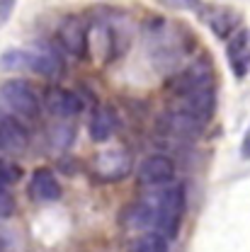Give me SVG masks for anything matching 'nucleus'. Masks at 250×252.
I'll use <instances>...</instances> for the list:
<instances>
[{"label":"nucleus","mask_w":250,"mask_h":252,"mask_svg":"<svg viewBox=\"0 0 250 252\" xmlns=\"http://www.w3.org/2000/svg\"><path fill=\"white\" fill-rule=\"evenodd\" d=\"M182 216H185V189L180 185H168L153 189L148 196L131 204L126 209L124 223L143 233H158L168 240L178 235Z\"/></svg>","instance_id":"obj_1"},{"label":"nucleus","mask_w":250,"mask_h":252,"mask_svg":"<svg viewBox=\"0 0 250 252\" xmlns=\"http://www.w3.org/2000/svg\"><path fill=\"white\" fill-rule=\"evenodd\" d=\"M0 70H32L36 75L54 78L61 73V59L46 46L10 49L0 56Z\"/></svg>","instance_id":"obj_2"},{"label":"nucleus","mask_w":250,"mask_h":252,"mask_svg":"<svg viewBox=\"0 0 250 252\" xmlns=\"http://www.w3.org/2000/svg\"><path fill=\"white\" fill-rule=\"evenodd\" d=\"M0 104L7 107L12 114L17 117H25L32 119L39 114V97L32 90L30 83L25 80H10V83H2L0 85Z\"/></svg>","instance_id":"obj_3"},{"label":"nucleus","mask_w":250,"mask_h":252,"mask_svg":"<svg viewBox=\"0 0 250 252\" xmlns=\"http://www.w3.org/2000/svg\"><path fill=\"white\" fill-rule=\"evenodd\" d=\"M168 88H170V93L178 97V102L194 93H202V90L214 88V83H212V63H207V61L192 63L189 68L180 70V73L168 83Z\"/></svg>","instance_id":"obj_4"},{"label":"nucleus","mask_w":250,"mask_h":252,"mask_svg":"<svg viewBox=\"0 0 250 252\" xmlns=\"http://www.w3.org/2000/svg\"><path fill=\"white\" fill-rule=\"evenodd\" d=\"M129 170H131V156L124 148L102 151L93 160V175L100 182H117V180L129 175Z\"/></svg>","instance_id":"obj_5"},{"label":"nucleus","mask_w":250,"mask_h":252,"mask_svg":"<svg viewBox=\"0 0 250 252\" xmlns=\"http://www.w3.org/2000/svg\"><path fill=\"white\" fill-rule=\"evenodd\" d=\"M173 177H175V165L168 156H148L139 165V172H136L139 185L151 189L168 187Z\"/></svg>","instance_id":"obj_6"},{"label":"nucleus","mask_w":250,"mask_h":252,"mask_svg":"<svg viewBox=\"0 0 250 252\" xmlns=\"http://www.w3.org/2000/svg\"><path fill=\"white\" fill-rule=\"evenodd\" d=\"M158 128L173 138H185L192 141L204 131V122H199L197 117H192L182 109H168L160 119H158Z\"/></svg>","instance_id":"obj_7"},{"label":"nucleus","mask_w":250,"mask_h":252,"mask_svg":"<svg viewBox=\"0 0 250 252\" xmlns=\"http://www.w3.org/2000/svg\"><path fill=\"white\" fill-rule=\"evenodd\" d=\"M226 59L238 80L250 73V30H238L226 44Z\"/></svg>","instance_id":"obj_8"},{"label":"nucleus","mask_w":250,"mask_h":252,"mask_svg":"<svg viewBox=\"0 0 250 252\" xmlns=\"http://www.w3.org/2000/svg\"><path fill=\"white\" fill-rule=\"evenodd\" d=\"M88 25L83 22V17H68L59 27V41L63 44V49L75 56L83 59L88 54Z\"/></svg>","instance_id":"obj_9"},{"label":"nucleus","mask_w":250,"mask_h":252,"mask_svg":"<svg viewBox=\"0 0 250 252\" xmlns=\"http://www.w3.org/2000/svg\"><path fill=\"white\" fill-rule=\"evenodd\" d=\"M63 194L61 185L56 180V175L49 167H39L34 170L30 177V196L39 204H49V201H59Z\"/></svg>","instance_id":"obj_10"},{"label":"nucleus","mask_w":250,"mask_h":252,"mask_svg":"<svg viewBox=\"0 0 250 252\" xmlns=\"http://www.w3.org/2000/svg\"><path fill=\"white\" fill-rule=\"evenodd\" d=\"M30 146V133L27 128L15 122L12 117H0V151L17 156Z\"/></svg>","instance_id":"obj_11"},{"label":"nucleus","mask_w":250,"mask_h":252,"mask_svg":"<svg viewBox=\"0 0 250 252\" xmlns=\"http://www.w3.org/2000/svg\"><path fill=\"white\" fill-rule=\"evenodd\" d=\"M46 107H49V112H51V114L68 119V117L80 114V109H83V99L73 93V90L51 88V90L46 93Z\"/></svg>","instance_id":"obj_12"},{"label":"nucleus","mask_w":250,"mask_h":252,"mask_svg":"<svg viewBox=\"0 0 250 252\" xmlns=\"http://www.w3.org/2000/svg\"><path fill=\"white\" fill-rule=\"evenodd\" d=\"M207 22H209V27L214 30L216 36H228V34H236V27L241 25V15L238 12H233L231 7H214V10H209V15H207Z\"/></svg>","instance_id":"obj_13"},{"label":"nucleus","mask_w":250,"mask_h":252,"mask_svg":"<svg viewBox=\"0 0 250 252\" xmlns=\"http://www.w3.org/2000/svg\"><path fill=\"white\" fill-rule=\"evenodd\" d=\"M114 131H117V117H114V112L109 107H97L93 119H90V138L97 141V143H102V141L112 138Z\"/></svg>","instance_id":"obj_14"},{"label":"nucleus","mask_w":250,"mask_h":252,"mask_svg":"<svg viewBox=\"0 0 250 252\" xmlns=\"http://www.w3.org/2000/svg\"><path fill=\"white\" fill-rule=\"evenodd\" d=\"M129 252H168V240L158 233H141L129 243Z\"/></svg>","instance_id":"obj_15"},{"label":"nucleus","mask_w":250,"mask_h":252,"mask_svg":"<svg viewBox=\"0 0 250 252\" xmlns=\"http://www.w3.org/2000/svg\"><path fill=\"white\" fill-rule=\"evenodd\" d=\"M20 167H15L12 162H7V160H0V187H10V185H15L17 180H20Z\"/></svg>","instance_id":"obj_16"},{"label":"nucleus","mask_w":250,"mask_h":252,"mask_svg":"<svg viewBox=\"0 0 250 252\" xmlns=\"http://www.w3.org/2000/svg\"><path fill=\"white\" fill-rule=\"evenodd\" d=\"M15 2H17V0H0V27H2L10 17H12Z\"/></svg>","instance_id":"obj_17"},{"label":"nucleus","mask_w":250,"mask_h":252,"mask_svg":"<svg viewBox=\"0 0 250 252\" xmlns=\"http://www.w3.org/2000/svg\"><path fill=\"white\" fill-rule=\"evenodd\" d=\"M241 156L250 160V126L246 128V136H243V143H241Z\"/></svg>","instance_id":"obj_18"},{"label":"nucleus","mask_w":250,"mask_h":252,"mask_svg":"<svg viewBox=\"0 0 250 252\" xmlns=\"http://www.w3.org/2000/svg\"><path fill=\"white\" fill-rule=\"evenodd\" d=\"M175 5H182V7H192V10H197V7H202V0H173Z\"/></svg>","instance_id":"obj_19"}]
</instances>
